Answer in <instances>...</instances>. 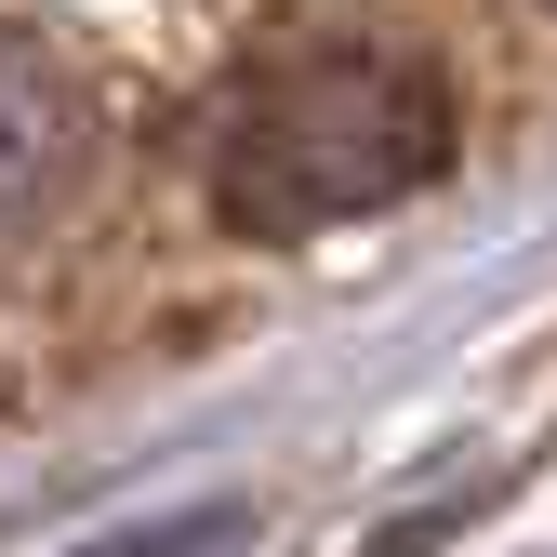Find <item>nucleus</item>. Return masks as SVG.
I'll return each mask as SVG.
<instances>
[{
  "label": "nucleus",
  "mask_w": 557,
  "mask_h": 557,
  "mask_svg": "<svg viewBox=\"0 0 557 557\" xmlns=\"http://www.w3.org/2000/svg\"><path fill=\"white\" fill-rule=\"evenodd\" d=\"M438 160H451V94L411 53H306L226 107L213 199L265 239H306V226H359L385 199L438 186Z\"/></svg>",
  "instance_id": "nucleus-1"
},
{
  "label": "nucleus",
  "mask_w": 557,
  "mask_h": 557,
  "mask_svg": "<svg viewBox=\"0 0 557 557\" xmlns=\"http://www.w3.org/2000/svg\"><path fill=\"white\" fill-rule=\"evenodd\" d=\"M53 160H66V81L27 40H0V213H27L53 186Z\"/></svg>",
  "instance_id": "nucleus-2"
},
{
  "label": "nucleus",
  "mask_w": 557,
  "mask_h": 557,
  "mask_svg": "<svg viewBox=\"0 0 557 557\" xmlns=\"http://www.w3.org/2000/svg\"><path fill=\"white\" fill-rule=\"evenodd\" d=\"M186 544H199V518H186V531H107V544H81V557H186Z\"/></svg>",
  "instance_id": "nucleus-3"
}]
</instances>
